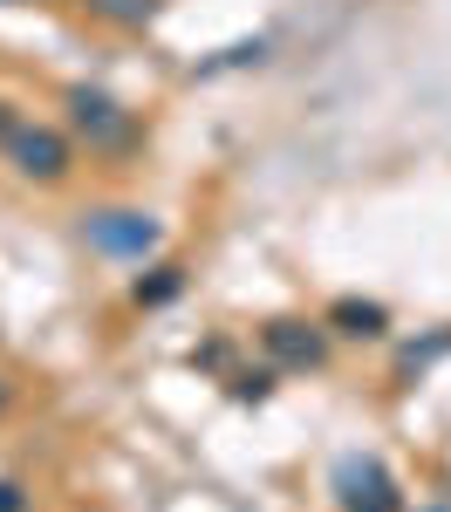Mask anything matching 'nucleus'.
Here are the masks:
<instances>
[{"instance_id":"f257e3e1","label":"nucleus","mask_w":451,"mask_h":512,"mask_svg":"<svg viewBox=\"0 0 451 512\" xmlns=\"http://www.w3.org/2000/svg\"><path fill=\"white\" fill-rule=\"evenodd\" d=\"M0 151L14 164V178H28V185H62L76 171V144L62 130H48V123H14V137Z\"/></svg>"},{"instance_id":"f03ea898","label":"nucleus","mask_w":451,"mask_h":512,"mask_svg":"<svg viewBox=\"0 0 451 512\" xmlns=\"http://www.w3.org/2000/svg\"><path fill=\"white\" fill-rule=\"evenodd\" d=\"M69 130L89 137V151H110V158L137 144V117L123 103H110L103 89H69Z\"/></svg>"},{"instance_id":"7ed1b4c3","label":"nucleus","mask_w":451,"mask_h":512,"mask_svg":"<svg viewBox=\"0 0 451 512\" xmlns=\"http://www.w3.org/2000/svg\"><path fill=\"white\" fill-rule=\"evenodd\" d=\"M335 492H342L349 512H397V478L383 472L376 458H349V465L335 472Z\"/></svg>"},{"instance_id":"20e7f679","label":"nucleus","mask_w":451,"mask_h":512,"mask_svg":"<svg viewBox=\"0 0 451 512\" xmlns=\"http://www.w3.org/2000/svg\"><path fill=\"white\" fill-rule=\"evenodd\" d=\"M89 239L103 246V253H151L158 246V226H151V212H96L89 219Z\"/></svg>"},{"instance_id":"39448f33","label":"nucleus","mask_w":451,"mask_h":512,"mask_svg":"<svg viewBox=\"0 0 451 512\" xmlns=\"http://www.w3.org/2000/svg\"><path fill=\"white\" fill-rule=\"evenodd\" d=\"M267 349L281 355V362L315 369V362H322V335H315V328H301V321H274V328H267Z\"/></svg>"},{"instance_id":"423d86ee","label":"nucleus","mask_w":451,"mask_h":512,"mask_svg":"<svg viewBox=\"0 0 451 512\" xmlns=\"http://www.w3.org/2000/svg\"><path fill=\"white\" fill-rule=\"evenodd\" d=\"M328 321H335V335H349V342H376V335L390 328V315H383L376 301H335Z\"/></svg>"},{"instance_id":"0eeeda50","label":"nucleus","mask_w":451,"mask_h":512,"mask_svg":"<svg viewBox=\"0 0 451 512\" xmlns=\"http://www.w3.org/2000/svg\"><path fill=\"white\" fill-rule=\"evenodd\" d=\"M76 7L96 14V21H110V28H151L164 0H76Z\"/></svg>"},{"instance_id":"6e6552de","label":"nucleus","mask_w":451,"mask_h":512,"mask_svg":"<svg viewBox=\"0 0 451 512\" xmlns=\"http://www.w3.org/2000/svg\"><path fill=\"white\" fill-rule=\"evenodd\" d=\"M185 287V267H151V280H137V301L144 308H158V301H171Z\"/></svg>"},{"instance_id":"1a4fd4ad","label":"nucleus","mask_w":451,"mask_h":512,"mask_svg":"<svg viewBox=\"0 0 451 512\" xmlns=\"http://www.w3.org/2000/svg\"><path fill=\"white\" fill-rule=\"evenodd\" d=\"M28 499H21V485H0V512H21Z\"/></svg>"},{"instance_id":"9d476101","label":"nucleus","mask_w":451,"mask_h":512,"mask_svg":"<svg viewBox=\"0 0 451 512\" xmlns=\"http://www.w3.org/2000/svg\"><path fill=\"white\" fill-rule=\"evenodd\" d=\"M14 123H21V117H14V110H7V103H0V144H7V137H14Z\"/></svg>"},{"instance_id":"9b49d317","label":"nucleus","mask_w":451,"mask_h":512,"mask_svg":"<svg viewBox=\"0 0 451 512\" xmlns=\"http://www.w3.org/2000/svg\"><path fill=\"white\" fill-rule=\"evenodd\" d=\"M431 512H438V506H431Z\"/></svg>"}]
</instances>
